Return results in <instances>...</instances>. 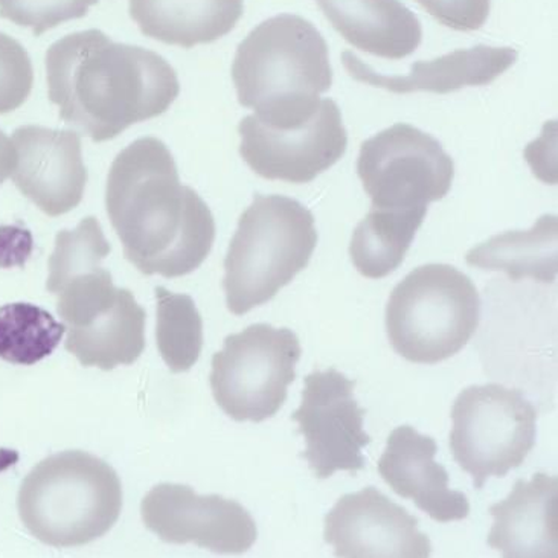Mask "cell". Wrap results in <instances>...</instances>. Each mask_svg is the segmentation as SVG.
Listing matches in <instances>:
<instances>
[{"label": "cell", "mask_w": 558, "mask_h": 558, "mask_svg": "<svg viewBox=\"0 0 558 558\" xmlns=\"http://www.w3.org/2000/svg\"><path fill=\"white\" fill-rule=\"evenodd\" d=\"M11 143L15 150L11 179L40 211L59 217L82 204L87 171L78 133L25 125L14 130Z\"/></svg>", "instance_id": "15"}, {"label": "cell", "mask_w": 558, "mask_h": 558, "mask_svg": "<svg viewBox=\"0 0 558 558\" xmlns=\"http://www.w3.org/2000/svg\"><path fill=\"white\" fill-rule=\"evenodd\" d=\"M518 59L519 52L513 48L477 45L475 48L458 49L437 60L416 61L407 75H385L363 63L355 53H342L343 66L351 78L392 94L432 92L445 95L462 87L488 86L506 74Z\"/></svg>", "instance_id": "17"}, {"label": "cell", "mask_w": 558, "mask_h": 558, "mask_svg": "<svg viewBox=\"0 0 558 558\" xmlns=\"http://www.w3.org/2000/svg\"><path fill=\"white\" fill-rule=\"evenodd\" d=\"M66 327L51 313L26 302L0 307V359L33 366L60 345Z\"/></svg>", "instance_id": "24"}, {"label": "cell", "mask_w": 558, "mask_h": 558, "mask_svg": "<svg viewBox=\"0 0 558 558\" xmlns=\"http://www.w3.org/2000/svg\"><path fill=\"white\" fill-rule=\"evenodd\" d=\"M15 166V150L11 140L0 130V185L11 178Z\"/></svg>", "instance_id": "29"}, {"label": "cell", "mask_w": 558, "mask_h": 558, "mask_svg": "<svg viewBox=\"0 0 558 558\" xmlns=\"http://www.w3.org/2000/svg\"><path fill=\"white\" fill-rule=\"evenodd\" d=\"M243 11L244 0H129L144 36L186 49L227 36Z\"/></svg>", "instance_id": "20"}, {"label": "cell", "mask_w": 558, "mask_h": 558, "mask_svg": "<svg viewBox=\"0 0 558 558\" xmlns=\"http://www.w3.org/2000/svg\"><path fill=\"white\" fill-rule=\"evenodd\" d=\"M101 265L89 263L48 279L46 289L59 298L66 351L83 366L110 371L132 365L144 353L147 313Z\"/></svg>", "instance_id": "7"}, {"label": "cell", "mask_w": 558, "mask_h": 558, "mask_svg": "<svg viewBox=\"0 0 558 558\" xmlns=\"http://www.w3.org/2000/svg\"><path fill=\"white\" fill-rule=\"evenodd\" d=\"M25 529L53 548L97 541L122 510L120 476L106 461L80 450L46 458L23 480L17 499Z\"/></svg>", "instance_id": "4"}, {"label": "cell", "mask_w": 558, "mask_h": 558, "mask_svg": "<svg viewBox=\"0 0 558 558\" xmlns=\"http://www.w3.org/2000/svg\"><path fill=\"white\" fill-rule=\"evenodd\" d=\"M141 514L167 544H194L219 554H243L257 542V523L243 506L189 485L163 483L145 495Z\"/></svg>", "instance_id": "13"}, {"label": "cell", "mask_w": 558, "mask_h": 558, "mask_svg": "<svg viewBox=\"0 0 558 558\" xmlns=\"http://www.w3.org/2000/svg\"><path fill=\"white\" fill-rule=\"evenodd\" d=\"M385 319L397 354L412 363L435 365L460 353L475 335L480 292L457 267H416L392 290Z\"/></svg>", "instance_id": "6"}, {"label": "cell", "mask_w": 558, "mask_h": 558, "mask_svg": "<svg viewBox=\"0 0 558 558\" xmlns=\"http://www.w3.org/2000/svg\"><path fill=\"white\" fill-rule=\"evenodd\" d=\"M33 251L29 231L15 227H0V267L25 265Z\"/></svg>", "instance_id": "28"}, {"label": "cell", "mask_w": 558, "mask_h": 558, "mask_svg": "<svg viewBox=\"0 0 558 558\" xmlns=\"http://www.w3.org/2000/svg\"><path fill=\"white\" fill-rule=\"evenodd\" d=\"M450 449L477 490L519 469L536 446L537 411L519 389L473 385L454 400Z\"/></svg>", "instance_id": "8"}, {"label": "cell", "mask_w": 558, "mask_h": 558, "mask_svg": "<svg viewBox=\"0 0 558 558\" xmlns=\"http://www.w3.org/2000/svg\"><path fill=\"white\" fill-rule=\"evenodd\" d=\"M34 86L33 63L15 38L0 33V114L25 105Z\"/></svg>", "instance_id": "26"}, {"label": "cell", "mask_w": 558, "mask_h": 558, "mask_svg": "<svg viewBox=\"0 0 558 558\" xmlns=\"http://www.w3.org/2000/svg\"><path fill=\"white\" fill-rule=\"evenodd\" d=\"M427 211L371 208L354 229L351 262L362 277L381 279L401 266Z\"/></svg>", "instance_id": "22"}, {"label": "cell", "mask_w": 558, "mask_h": 558, "mask_svg": "<svg viewBox=\"0 0 558 558\" xmlns=\"http://www.w3.org/2000/svg\"><path fill=\"white\" fill-rule=\"evenodd\" d=\"M357 174L371 208L427 211L452 189L454 162L429 133L400 122L361 145Z\"/></svg>", "instance_id": "10"}, {"label": "cell", "mask_w": 558, "mask_h": 558, "mask_svg": "<svg viewBox=\"0 0 558 558\" xmlns=\"http://www.w3.org/2000/svg\"><path fill=\"white\" fill-rule=\"evenodd\" d=\"M240 155L254 173L269 181L310 183L343 158L348 133L335 99L323 98L302 124L272 128L255 114L243 118Z\"/></svg>", "instance_id": "11"}, {"label": "cell", "mask_w": 558, "mask_h": 558, "mask_svg": "<svg viewBox=\"0 0 558 558\" xmlns=\"http://www.w3.org/2000/svg\"><path fill=\"white\" fill-rule=\"evenodd\" d=\"M240 105L272 128L302 124L332 86L328 45L312 22L279 14L259 23L232 64Z\"/></svg>", "instance_id": "3"}, {"label": "cell", "mask_w": 558, "mask_h": 558, "mask_svg": "<svg viewBox=\"0 0 558 558\" xmlns=\"http://www.w3.org/2000/svg\"><path fill=\"white\" fill-rule=\"evenodd\" d=\"M558 221L542 216L529 231H508L473 247L468 265L483 270H498L513 281L531 278L551 284L556 281Z\"/></svg>", "instance_id": "21"}, {"label": "cell", "mask_w": 558, "mask_h": 558, "mask_svg": "<svg viewBox=\"0 0 558 558\" xmlns=\"http://www.w3.org/2000/svg\"><path fill=\"white\" fill-rule=\"evenodd\" d=\"M324 538L343 558H427L429 537L418 519L377 488L342 496L325 515Z\"/></svg>", "instance_id": "14"}, {"label": "cell", "mask_w": 558, "mask_h": 558, "mask_svg": "<svg viewBox=\"0 0 558 558\" xmlns=\"http://www.w3.org/2000/svg\"><path fill=\"white\" fill-rule=\"evenodd\" d=\"M332 28L371 56L401 60L422 45L418 17L400 0H316Z\"/></svg>", "instance_id": "19"}, {"label": "cell", "mask_w": 558, "mask_h": 558, "mask_svg": "<svg viewBox=\"0 0 558 558\" xmlns=\"http://www.w3.org/2000/svg\"><path fill=\"white\" fill-rule=\"evenodd\" d=\"M301 354L300 339L289 328L254 324L228 336L213 357L214 399L235 422L272 418L286 403Z\"/></svg>", "instance_id": "9"}, {"label": "cell", "mask_w": 558, "mask_h": 558, "mask_svg": "<svg viewBox=\"0 0 558 558\" xmlns=\"http://www.w3.org/2000/svg\"><path fill=\"white\" fill-rule=\"evenodd\" d=\"M156 342L171 373H186L204 348V320L189 294L156 287Z\"/></svg>", "instance_id": "23"}, {"label": "cell", "mask_w": 558, "mask_h": 558, "mask_svg": "<svg viewBox=\"0 0 558 558\" xmlns=\"http://www.w3.org/2000/svg\"><path fill=\"white\" fill-rule=\"evenodd\" d=\"M49 99L60 118L94 143L166 113L181 84L171 64L141 46L117 44L98 29L60 38L46 52Z\"/></svg>", "instance_id": "2"}, {"label": "cell", "mask_w": 558, "mask_h": 558, "mask_svg": "<svg viewBox=\"0 0 558 558\" xmlns=\"http://www.w3.org/2000/svg\"><path fill=\"white\" fill-rule=\"evenodd\" d=\"M98 0H0V17L41 36L61 23L84 17Z\"/></svg>", "instance_id": "25"}, {"label": "cell", "mask_w": 558, "mask_h": 558, "mask_svg": "<svg viewBox=\"0 0 558 558\" xmlns=\"http://www.w3.org/2000/svg\"><path fill=\"white\" fill-rule=\"evenodd\" d=\"M488 545L507 558L558 557V481L536 473L519 480L502 502L490 507Z\"/></svg>", "instance_id": "18"}, {"label": "cell", "mask_w": 558, "mask_h": 558, "mask_svg": "<svg viewBox=\"0 0 558 558\" xmlns=\"http://www.w3.org/2000/svg\"><path fill=\"white\" fill-rule=\"evenodd\" d=\"M435 21L454 31L483 28L490 15L492 0H416Z\"/></svg>", "instance_id": "27"}, {"label": "cell", "mask_w": 558, "mask_h": 558, "mask_svg": "<svg viewBox=\"0 0 558 558\" xmlns=\"http://www.w3.org/2000/svg\"><path fill=\"white\" fill-rule=\"evenodd\" d=\"M354 388L355 381L335 368L305 377L301 407L292 420L307 442L302 457L317 480H328L338 470L355 473L365 469L362 450L371 437L363 430L366 411L359 407Z\"/></svg>", "instance_id": "12"}, {"label": "cell", "mask_w": 558, "mask_h": 558, "mask_svg": "<svg viewBox=\"0 0 558 558\" xmlns=\"http://www.w3.org/2000/svg\"><path fill=\"white\" fill-rule=\"evenodd\" d=\"M315 217L286 196H257L242 214L225 259L229 312L246 315L277 296L308 266L317 246Z\"/></svg>", "instance_id": "5"}, {"label": "cell", "mask_w": 558, "mask_h": 558, "mask_svg": "<svg viewBox=\"0 0 558 558\" xmlns=\"http://www.w3.org/2000/svg\"><path fill=\"white\" fill-rule=\"evenodd\" d=\"M106 208L125 258L144 275L185 277L213 250L211 209L183 185L170 148L156 137H141L114 158Z\"/></svg>", "instance_id": "1"}, {"label": "cell", "mask_w": 558, "mask_h": 558, "mask_svg": "<svg viewBox=\"0 0 558 558\" xmlns=\"http://www.w3.org/2000/svg\"><path fill=\"white\" fill-rule=\"evenodd\" d=\"M437 452L434 438L411 426L397 427L378 461V473L396 495L414 500L435 522L464 521L470 514L469 498L449 487V473L434 460Z\"/></svg>", "instance_id": "16"}]
</instances>
